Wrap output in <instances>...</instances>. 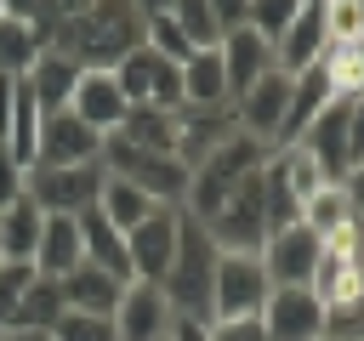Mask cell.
Returning a JSON list of instances; mask_svg holds the SVG:
<instances>
[{"label": "cell", "mask_w": 364, "mask_h": 341, "mask_svg": "<svg viewBox=\"0 0 364 341\" xmlns=\"http://www.w3.org/2000/svg\"><path fill=\"white\" fill-rule=\"evenodd\" d=\"M6 17L34 23V28H51V0H6Z\"/></svg>", "instance_id": "74e56055"}, {"label": "cell", "mask_w": 364, "mask_h": 341, "mask_svg": "<svg viewBox=\"0 0 364 341\" xmlns=\"http://www.w3.org/2000/svg\"><path fill=\"white\" fill-rule=\"evenodd\" d=\"M171 6H176V0H136V11H142V23H148V17H165Z\"/></svg>", "instance_id": "60d3db41"}, {"label": "cell", "mask_w": 364, "mask_h": 341, "mask_svg": "<svg viewBox=\"0 0 364 341\" xmlns=\"http://www.w3.org/2000/svg\"><path fill=\"white\" fill-rule=\"evenodd\" d=\"M358 63H364V40H358Z\"/></svg>", "instance_id": "ee69618b"}, {"label": "cell", "mask_w": 364, "mask_h": 341, "mask_svg": "<svg viewBox=\"0 0 364 341\" xmlns=\"http://www.w3.org/2000/svg\"><path fill=\"white\" fill-rule=\"evenodd\" d=\"M80 261H85L80 222H74V216H46L40 244H34V273H40V278H68Z\"/></svg>", "instance_id": "e0dca14e"}, {"label": "cell", "mask_w": 364, "mask_h": 341, "mask_svg": "<svg viewBox=\"0 0 364 341\" xmlns=\"http://www.w3.org/2000/svg\"><path fill=\"white\" fill-rule=\"evenodd\" d=\"M102 170L114 182H131L136 193H148L154 205L165 210H182V193H188V165L176 153H154V148H136L125 136H102Z\"/></svg>", "instance_id": "3957f363"}, {"label": "cell", "mask_w": 364, "mask_h": 341, "mask_svg": "<svg viewBox=\"0 0 364 341\" xmlns=\"http://www.w3.org/2000/svg\"><path fill=\"white\" fill-rule=\"evenodd\" d=\"M46 51V28L34 23H17V17H0V74L6 80H23Z\"/></svg>", "instance_id": "d4e9b609"}, {"label": "cell", "mask_w": 364, "mask_h": 341, "mask_svg": "<svg viewBox=\"0 0 364 341\" xmlns=\"http://www.w3.org/2000/svg\"><path fill=\"white\" fill-rule=\"evenodd\" d=\"M171 330V301L159 284H125L114 307V335L119 341H165Z\"/></svg>", "instance_id": "4fadbf2b"}, {"label": "cell", "mask_w": 364, "mask_h": 341, "mask_svg": "<svg viewBox=\"0 0 364 341\" xmlns=\"http://www.w3.org/2000/svg\"><path fill=\"white\" fill-rule=\"evenodd\" d=\"M0 17H6V0H0Z\"/></svg>", "instance_id": "f6af8a7d"}, {"label": "cell", "mask_w": 364, "mask_h": 341, "mask_svg": "<svg viewBox=\"0 0 364 341\" xmlns=\"http://www.w3.org/2000/svg\"><path fill=\"white\" fill-rule=\"evenodd\" d=\"M114 80H119V91H125V102H131V108L182 114V63H171V57H159V51L136 45V51L114 68Z\"/></svg>", "instance_id": "5b68a950"}, {"label": "cell", "mask_w": 364, "mask_h": 341, "mask_svg": "<svg viewBox=\"0 0 364 341\" xmlns=\"http://www.w3.org/2000/svg\"><path fill=\"white\" fill-rule=\"evenodd\" d=\"M63 313H68V307H63V284L34 273V284H28V290H23V301H17V318H11V330H51Z\"/></svg>", "instance_id": "4316f807"}, {"label": "cell", "mask_w": 364, "mask_h": 341, "mask_svg": "<svg viewBox=\"0 0 364 341\" xmlns=\"http://www.w3.org/2000/svg\"><path fill=\"white\" fill-rule=\"evenodd\" d=\"M330 97H336V91H330L324 63H313V68L290 74V108H284V136H279V148H284V142H296V136L324 114V102H330Z\"/></svg>", "instance_id": "ac0fdd59"}, {"label": "cell", "mask_w": 364, "mask_h": 341, "mask_svg": "<svg viewBox=\"0 0 364 341\" xmlns=\"http://www.w3.org/2000/svg\"><path fill=\"white\" fill-rule=\"evenodd\" d=\"M142 45H148V51H159V57H171V63H188V57H193V45H188V34L176 28V17H171V11L142 23Z\"/></svg>", "instance_id": "4dcf8cb0"}, {"label": "cell", "mask_w": 364, "mask_h": 341, "mask_svg": "<svg viewBox=\"0 0 364 341\" xmlns=\"http://www.w3.org/2000/svg\"><path fill=\"white\" fill-rule=\"evenodd\" d=\"M80 222V244H85V261L97 267V273H108V278H119V284H131V256H125V233L91 205V210H80L74 216Z\"/></svg>", "instance_id": "2e32d148"}, {"label": "cell", "mask_w": 364, "mask_h": 341, "mask_svg": "<svg viewBox=\"0 0 364 341\" xmlns=\"http://www.w3.org/2000/svg\"><path fill=\"white\" fill-rule=\"evenodd\" d=\"M136 148H154V153H176V114H159V108H131L125 125L114 131Z\"/></svg>", "instance_id": "83f0119b"}, {"label": "cell", "mask_w": 364, "mask_h": 341, "mask_svg": "<svg viewBox=\"0 0 364 341\" xmlns=\"http://www.w3.org/2000/svg\"><path fill=\"white\" fill-rule=\"evenodd\" d=\"M267 170H273V176H279V182L296 193V205H307V199L324 188V170H318V159H313L301 142H284V148H273V153H267Z\"/></svg>", "instance_id": "cb8c5ba5"}, {"label": "cell", "mask_w": 364, "mask_h": 341, "mask_svg": "<svg viewBox=\"0 0 364 341\" xmlns=\"http://www.w3.org/2000/svg\"><path fill=\"white\" fill-rule=\"evenodd\" d=\"M353 40H364L358 0H324V45H353Z\"/></svg>", "instance_id": "1f68e13d"}, {"label": "cell", "mask_w": 364, "mask_h": 341, "mask_svg": "<svg viewBox=\"0 0 364 341\" xmlns=\"http://www.w3.org/2000/svg\"><path fill=\"white\" fill-rule=\"evenodd\" d=\"M347 165H364V97L347 102ZM353 176V170H347Z\"/></svg>", "instance_id": "d590c367"}, {"label": "cell", "mask_w": 364, "mask_h": 341, "mask_svg": "<svg viewBox=\"0 0 364 341\" xmlns=\"http://www.w3.org/2000/svg\"><path fill=\"white\" fill-rule=\"evenodd\" d=\"M210 227V239H216V250H228V256H256L262 244H267V210H262V170L256 176H245L228 199H222V210L205 222Z\"/></svg>", "instance_id": "8992f818"}, {"label": "cell", "mask_w": 364, "mask_h": 341, "mask_svg": "<svg viewBox=\"0 0 364 341\" xmlns=\"http://www.w3.org/2000/svg\"><path fill=\"white\" fill-rule=\"evenodd\" d=\"M97 210H102L119 233H131L136 222H148V216H154V210H165V205H154V199H148V193H136L131 182H114V176H108V182H102V193H97Z\"/></svg>", "instance_id": "484cf974"}, {"label": "cell", "mask_w": 364, "mask_h": 341, "mask_svg": "<svg viewBox=\"0 0 364 341\" xmlns=\"http://www.w3.org/2000/svg\"><path fill=\"white\" fill-rule=\"evenodd\" d=\"M11 199H23V165L0 148V210H6Z\"/></svg>", "instance_id": "8d00e7d4"}, {"label": "cell", "mask_w": 364, "mask_h": 341, "mask_svg": "<svg viewBox=\"0 0 364 341\" xmlns=\"http://www.w3.org/2000/svg\"><path fill=\"white\" fill-rule=\"evenodd\" d=\"M216 102H233L228 97V74H222V51L205 45L182 63V108H216Z\"/></svg>", "instance_id": "44dd1931"}, {"label": "cell", "mask_w": 364, "mask_h": 341, "mask_svg": "<svg viewBox=\"0 0 364 341\" xmlns=\"http://www.w3.org/2000/svg\"><path fill=\"white\" fill-rule=\"evenodd\" d=\"M216 261H222V250H216L210 227H205L199 216L176 210V256H171V273L159 278V290H165L171 313H182V318H205V324H210V284H216Z\"/></svg>", "instance_id": "6da1fadb"}, {"label": "cell", "mask_w": 364, "mask_h": 341, "mask_svg": "<svg viewBox=\"0 0 364 341\" xmlns=\"http://www.w3.org/2000/svg\"><path fill=\"white\" fill-rule=\"evenodd\" d=\"M267 153H273V148H262V142H256V136H245V131H239V136H228L210 159H199V165L188 170L182 210H188V216H199V222H210V216L222 210V199H228L245 176H256V170H262V159H267Z\"/></svg>", "instance_id": "7a4b0ae2"}, {"label": "cell", "mask_w": 364, "mask_h": 341, "mask_svg": "<svg viewBox=\"0 0 364 341\" xmlns=\"http://www.w3.org/2000/svg\"><path fill=\"white\" fill-rule=\"evenodd\" d=\"M125 256H131V284H159L176 256V210H154L148 222H136L125 233Z\"/></svg>", "instance_id": "8fae6325"}, {"label": "cell", "mask_w": 364, "mask_h": 341, "mask_svg": "<svg viewBox=\"0 0 364 341\" xmlns=\"http://www.w3.org/2000/svg\"><path fill=\"white\" fill-rule=\"evenodd\" d=\"M74 80H80V63H68V57H57V51H40V63L23 74V91L34 97L40 114H57V108H68Z\"/></svg>", "instance_id": "d6986e66"}, {"label": "cell", "mask_w": 364, "mask_h": 341, "mask_svg": "<svg viewBox=\"0 0 364 341\" xmlns=\"http://www.w3.org/2000/svg\"><path fill=\"white\" fill-rule=\"evenodd\" d=\"M353 216H358V205H353L347 182H324V188L301 205V227H307L313 239H336V233H347Z\"/></svg>", "instance_id": "603a6c76"}, {"label": "cell", "mask_w": 364, "mask_h": 341, "mask_svg": "<svg viewBox=\"0 0 364 341\" xmlns=\"http://www.w3.org/2000/svg\"><path fill=\"white\" fill-rule=\"evenodd\" d=\"M102 182H108L102 159L97 165H28L23 170V193L46 216H80V210H91L97 193H102Z\"/></svg>", "instance_id": "277c9868"}, {"label": "cell", "mask_w": 364, "mask_h": 341, "mask_svg": "<svg viewBox=\"0 0 364 341\" xmlns=\"http://www.w3.org/2000/svg\"><path fill=\"white\" fill-rule=\"evenodd\" d=\"M51 341H119L114 335V318H97V313H63L51 324Z\"/></svg>", "instance_id": "836d02e7"}, {"label": "cell", "mask_w": 364, "mask_h": 341, "mask_svg": "<svg viewBox=\"0 0 364 341\" xmlns=\"http://www.w3.org/2000/svg\"><path fill=\"white\" fill-rule=\"evenodd\" d=\"M273 284L262 273L256 256H228L216 261V284H210V318H262Z\"/></svg>", "instance_id": "52a82bcc"}, {"label": "cell", "mask_w": 364, "mask_h": 341, "mask_svg": "<svg viewBox=\"0 0 364 341\" xmlns=\"http://www.w3.org/2000/svg\"><path fill=\"white\" fill-rule=\"evenodd\" d=\"M222 74H228V97H245L262 74H273L279 63H273V45L256 34V28H233V34H222Z\"/></svg>", "instance_id": "5bb4252c"}, {"label": "cell", "mask_w": 364, "mask_h": 341, "mask_svg": "<svg viewBox=\"0 0 364 341\" xmlns=\"http://www.w3.org/2000/svg\"><path fill=\"white\" fill-rule=\"evenodd\" d=\"M165 341H210V324H205V318H182V313H171Z\"/></svg>", "instance_id": "ab89813d"}, {"label": "cell", "mask_w": 364, "mask_h": 341, "mask_svg": "<svg viewBox=\"0 0 364 341\" xmlns=\"http://www.w3.org/2000/svg\"><path fill=\"white\" fill-rule=\"evenodd\" d=\"M40 227H46V210L23 193L0 210V261H34V244H40Z\"/></svg>", "instance_id": "7402d4cb"}, {"label": "cell", "mask_w": 364, "mask_h": 341, "mask_svg": "<svg viewBox=\"0 0 364 341\" xmlns=\"http://www.w3.org/2000/svg\"><path fill=\"white\" fill-rule=\"evenodd\" d=\"M210 11H216V28H222V34H233V28H245L250 0H210Z\"/></svg>", "instance_id": "f35d334b"}, {"label": "cell", "mask_w": 364, "mask_h": 341, "mask_svg": "<svg viewBox=\"0 0 364 341\" xmlns=\"http://www.w3.org/2000/svg\"><path fill=\"white\" fill-rule=\"evenodd\" d=\"M34 284V261H0V335L11 330V318H17V301H23V290Z\"/></svg>", "instance_id": "d6a6232c"}, {"label": "cell", "mask_w": 364, "mask_h": 341, "mask_svg": "<svg viewBox=\"0 0 364 341\" xmlns=\"http://www.w3.org/2000/svg\"><path fill=\"white\" fill-rule=\"evenodd\" d=\"M0 341H51V330H6Z\"/></svg>", "instance_id": "b9f144b4"}, {"label": "cell", "mask_w": 364, "mask_h": 341, "mask_svg": "<svg viewBox=\"0 0 364 341\" xmlns=\"http://www.w3.org/2000/svg\"><path fill=\"white\" fill-rule=\"evenodd\" d=\"M210 341H267L262 318H210Z\"/></svg>", "instance_id": "e575fe53"}, {"label": "cell", "mask_w": 364, "mask_h": 341, "mask_svg": "<svg viewBox=\"0 0 364 341\" xmlns=\"http://www.w3.org/2000/svg\"><path fill=\"white\" fill-rule=\"evenodd\" d=\"M347 193H353V205L364 199V165H353V176H347Z\"/></svg>", "instance_id": "7bdbcfd3"}, {"label": "cell", "mask_w": 364, "mask_h": 341, "mask_svg": "<svg viewBox=\"0 0 364 341\" xmlns=\"http://www.w3.org/2000/svg\"><path fill=\"white\" fill-rule=\"evenodd\" d=\"M262 330H267V341H318L324 335V307L307 284L273 290L267 307H262Z\"/></svg>", "instance_id": "7c38bea8"}, {"label": "cell", "mask_w": 364, "mask_h": 341, "mask_svg": "<svg viewBox=\"0 0 364 341\" xmlns=\"http://www.w3.org/2000/svg\"><path fill=\"white\" fill-rule=\"evenodd\" d=\"M68 114H80L97 136H114V131L125 125V114H131V102H125V91H119L114 68H80L74 97H68Z\"/></svg>", "instance_id": "9c48e42d"}, {"label": "cell", "mask_w": 364, "mask_h": 341, "mask_svg": "<svg viewBox=\"0 0 364 341\" xmlns=\"http://www.w3.org/2000/svg\"><path fill=\"white\" fill-rule=\"evenodd\" d=\"M318 341H330V335H318Z\"/></svg>", "instance_id": "bcb514c9"}, {"label": "cell", "mask_w": 364, "mask_h": 341, "mask_svg": "<svg viewBox=\"0 0 364 341\" xmlns=\"http://www.w3.org/2000/svg\"><path fill=\"white\" fill-rule=\"evenodd\" d=\"M262 273L273 290H296V284H313V267H318V239L296 222V227H279L267 233V244L256 250Z\"/></svg>", "instance_id": "ba28073f"}, {"label": "cell", "mask_w": 364, "mask_h": 341, "mask_svg": "<svg viewBox=\"0 0 364 341\" xmlns=\"http://www.w3.org/2000/svg\"><path fill=\"white\" fill-rule=\"evenodd\" d=\"M97 159H102V136H97L80 114L57 108V114H46V119H40L34 165H97Z\"/></svg>", "instance_id": "30bf717a"}, {"label": "cell", "mask_w": 364, "mask_h": 341, "mask_svg": "<svg viewBox=\"0 0 364 341\" xmlns=\"http://www.w3.org/2000/svg\"><path fill=\"white\" fill-rule=\"evenodd\" d=\"M171 17H176V28L188 34V45H193V51H205V45H222V28H216V11H210V0H176V6H171Z\"/></svg>", "instance_id": "f1b7e54d"}, {"label": "cell", "mask_w": 364, "mask_h": 341, "mask_svg": "<svg viewBox=\"0 0 364 341\" xmlns=\"http://www.w3.org/2000/svg\"><path fill=\"white\" fill-rule=\"evenodd\" d=\"M63 284V307L68 313H97V318H114V307H119V278H108V273H97L91 261H80L68 278H57Z\"/></svg>", "instance_id": "ffe728a7"}, {"label": "cell", "mask_w": 364, "mask_h": 341, "mask_svg": "<svg viewBox=\"0 0 364 341\" xmlns=\"http://www.w3.org/2000/svg\"><path fill=\"white\" fill-rule=\"evenodd\" d=\"M301 6H307V0H250V17H245V28H256V34L273 45V40H279V34H284V28L301 17Z\"/></svg>", "instance_id": "f546056e"}, {"label": "cell", "mask_w": 364, "mask_h": 341, "mask_svg": "<svg viewBox=\"0 0 364 341\" xmlns=\"http://www.w3.org/2000/svg\"><path fill=\"white\" fill-rule=\"evenodd\" d=\"M318 57H324V0H307L301 17L273 40V63H279V74H301Z\"/></svg>", "instance_id": "9a60e30c"}]
</instances>
